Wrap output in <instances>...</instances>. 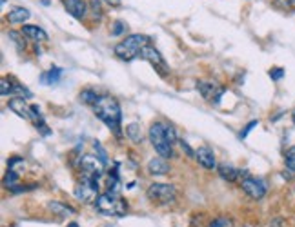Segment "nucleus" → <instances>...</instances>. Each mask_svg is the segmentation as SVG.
I'll return each instance as SVG.
<instances>
[{
	"instance_id": "nucleus-22",
	"label": "nucleus",
	"mask_w": 295,
	"mask_h": 227,
	"mask_svg": "<svg viewBox=\"0 0 295 227\" xmlns=\"http://www.w3.org/2000/svg\"><path fill=\"white\" fill-rule=\"evenodd\" d=\"M99 98H100V96L97 95L93 89H84V91H80V102H84V104L95 106Z\"/></svg>"
},
{
	"instance_id": "nucleus-26",
	"label": "nucleus",
	"mask_w": 295,
	"mask_h": 227,
	"mask_svg": "<svg viewBox=\"0 0 295 227\" xmlns=\"http://www.w3.org/2000/svg\"><path fill=\"white\" fill-rule=\"evenodd\" d=\"M273 6L283 11H295V0H273Z\"/></svg>"
},
{
	"instance_id": "nucleus-30",
	"label": "nucleus",
	"mask_w": 295,
	"mask_h": 227,
	"mask_svg": "<svg viewBox=\"0 0 295 227\" xmlns=\"http://www.w3.org/2000/svg\"><path fill=\"white\" fill-rule=\"evenodd\" d=\"M255 126H259V122H257V120H251V122L248 123L246 128H244L243 131H241V138H246V136H248V133H250L251 129L255 128Z\"/></svg>"
},
{
	"instance_id": "nucleus-19",
	"label": "nucleus",
	"mask_w": 295,
	"mask_h": 227,
	"mask_svg": "<svg viewBox=\"0 0 295 227\" xmlns=\"http://www.w3.org/2000/svg\"><path fill=\"white\" fill-rule=\"evenodd\" d=\"M48 208L51 209L53 213H57L59 216H69V215H75V209L66 205V203H60V202H49Z\"/></svg>"
},
{
	"instance_id": "nucleus-15",
	"label": "nucleus",
	"mask_w": 295,
	"mask_h": 227,
	"mask_svg": "<svg viewBox=\"0 0 295 227\" xmlns=\"http://www.w3.org/2000/svg\"><path fill=\"white\" fill-rule=\"evenodd\" d=\"M22 33H24L28 38L35 40V42H46V40H48V33L42 28H39V26H24Z\"/></svg>"
},
{
	"instance_id": "nucleus-14",
	"label": "nucleus",
	"mask_w": 295,
	"mask_h": 227,
	"mask_svg": "<svg viewBox=\"0 0 295 227\" xmlns=\"http://www.w3.org/2000/svg\"><path fill=\"white\" fill-rule=\"evenodd\" d=\"M148 171L155 176L168 175V173H170V163H168L162 156H159V158H152L150 162H148Z\"/></svg>"
},
{
	"instance_id": "nucleus-5",
	"label": "nucleus",
	"mask_w": 295,
	"mask_h": 227,
	"mask_svg": "<svg viewBox=\"0 0 295 227\" xmlns=\"http://www.w3.org/2000/svg\"><path fill=\"white\" fill-rule=\"evenodd\" d=\"M148 198L152 200L155 203H160V205H166V203H172L175 202L177 198V193H175V188L170 185V183H152L146 191Z\"/></svg>"
},
{
	"instance_id": "nucleus-23",
	"label": "nucleus",
	"mask_w": 295,
	"mask_h": 227,
	"mask_svg": "<svg viewBox=\"0 0 295 227\" xmlns=\"http://www.w3.org/2000/svg\"><path fill=\"white\" fill-rule=\"evenodd\" d=\"M22 35H24L22 31H20V33L19 31H9L8 33V36L11 38V42L16 46V49H19V51H24V49H26V42H24V38H22Z\"/></svg>"
},
{
	"instance_id": "nucleus-7",
	"label": "nucleus",
	"mask_w": 295,
	"mask_h": 227,
	"mask_svg": "<svg viewBox=\"0 0 295 227\" xmlns=\"http://www.w3.org/2000/svg\"><path fill=\"white\" fill-rule=\"evenodd\" d=\"M241 185H243V191L246 193L250 198H253V200L264 198V195H266V191H268L264 180L255 178V176H250V175H248L246 178H243Z\"/></svg>"
},
{
	"instance_id": "nucleus-28",
	"label": "nucleus",
	"mask_w": 295,
	"mask_h": 227,
	"mask_svg": "<svg viewBox=\"0 0 295 227\" xmlns=\"http://www.w3.org/2000/svg\"><path fill=\"white\" fill-rule=\"evenodd\" d=\"M93 146H95V149H97V151H99V155H97V156H99V158L102 160L104 163H108V156H106V151H104L102 146H100L99 142H93Z\"/></svg>"
},
{
	"instance_id": "nucleus-38",
	"label": "nucleus",
	"mask_w": 295,
	"mask_h": 227,
	"mask_svg": "<svg viewBox=\"0 0 295 227\" xmlns=\"http://www.w3.org/2000/svg\"><path fill=\"white\" fill-rule=\"evenodd\" d=\"M291 120H293V123H295V111L291 113Z\"/></svg>"
},
{
	"instance_id": "nucleus-16",
	"label": "nucleus",
	"mask_w": 295,
	"mask_h": 227,
	"mask_svg": "<svg viewBox=\"0 0 295 227\" xmlns=\"http://www.w3.org/2000/svg\"><path fill=\"white\" fill-rule=\"evenodd\" d=\"M217 171H219L220 178L226 180V182H235V180L239 178L241 175H243L239 169H235L233 166H228V163H220Z\"/></svg>"
},
{
	"instance_id": "nucleus-35",
	"label": "nucleus",
	"mask_w": 295,
	"mask_h": 227,
	"mask_svg": "<svg viewBox=\"0 0 295 227\" xmlns=\"http://www.w3.org/2000/svg\"><path fill=\"white\" fill-rule=\"evenodd\" d=\"M104 2H106L108 6H112V8H119L122 0H104Z\"/></svg>"
},
{
	"instance_id": "nucleus-13",
	"label": "nucleus",
	"mask_w": 295,
	"mask_h": 227,
	"mask_svg": "<svg viewBox=\"0 0 295 227\" xmlns=\"http://www.w3.org/2000/svg\"><path fill=\"white\" fill-rule=\"evenodd\" d=\"M197 89L200 91V95L204 96L206 100H210L212 96H215V104L220 100V96H223L224 89L223 88H217V84H213V82H199L197 84Z\"/></svg>"
},
{
	"instance_id": "nucleus-25",
	"label": "nucleus",
	"mask_w": 295,
	"mask_h": 227,
	"mask_svg": "<svg viewBox=\"0 0 295 227\" xmlns=\"http://www.w3.org/2000/svg\"><path fill=\"white\" fill-rule=\"evenodd\" d=\"M284 163H286V168L290 169L291 173H295V146H291V148L286 151V155H284Z\"/></svg>"
},
{
	"instance_id": "nucleus-18",
	"label": "nucleus",
	"mask_w": 295,
	"mask_h": 227,
	"mask_svg": "<svg viewBox=\"0 0 295 227\" xmlns=\"http://www.w3.org/2000/svg\"><path fill=\"white\" fill-rule=\"evenodd\" d=\"M60 76H62V69H60V68H51L49 71L42 73L40 80H42V84H57V82L60 80Z\"/></svg>"
},
{
	"instance_id": "nucleus-4",
	"label": "nucleus",
	"mask_w": 295,
	"mask_h": 227,
	"mask_svg": "<svg viewBox=\"0 0 295 227\" xmlns=\"http://www.w3.org/2000/svg\"><path fill=\"white\" fill-rule=\"evenodd\" d=\"M150 140H152V146L155 148V151L159 153L162 158H172L173 155V149H172V143L168 142L166 138V126L160 122L152 123L150 128Z\"/></svg>"
},
{
	"instance_id": "nucleus-29",
	"label": "nucleus",
	"mask_w": 295,
	"mask_h": 227,
	"mask_svg": "<svg viewBox=\"0 0 295 227\" xmlns=\"http://www.w3.org/2000/svg\"><path fill=\"white\" fill-rule=\"evenodd\" d=\"M89 6H91V11L95 13L97 16H102V9H100V0H89Z\"/></svg>"
},
{
	"instance_id": "nucleus-37",
	"label": "nucleus",
	"mask_w": 295,
	"mask_h": 227,
	"mask_svg": "<svg viewBox=\"0 0 295 227\" xmlns=\"http://www.w3.org/2000/svg\"><path fill=\"white\" fill-rule=\"evenodd\" d=\"M68 227H79V223H77V222H71V223H68Z\"/></svg>"
},
{
	"instance_id": "nucleus-21",
	"label": "nucleus",
	"mask_w": 295,
	"mask_h": 227,
	"mask_svg": "<svg viewBox=\"0 0 295 227\" xmlns=\"http://www.w3.org/2000/svg\"><path fill=\"white\" fill-rule=\"evenodd\" d=\"M19 183H20L19 175H16V173L13 171V169H9V171L6 173V176H4V185H6L8 189H13V191H19V188H16Z\"/></svg>"
},
{
	"instance_id": "nucleus-31",
	"label": "nucleus",
	"mask_w": 295,
	"mask_h": 227,
	"mask_svg": "<svg viewBox=\"0 0 295 227\" xmlns=\"http://www.w3.org/2000/svg\"><path fill=\"white\" fill-rule=\"evenodd\" d=\"M124 29H126V26H124L122 22H115V24H113V28H112V35H115V36L122 35Z\"/></svg>"
},
{
	"instance_id": "nucleus-24",
	"label": "nucleus",
	"mask_w": 295,
	"mask_h": 227,
	"mask_svg": "<svg viewBox=\"0 0 295 227\" xmlns=\"http://www.w3.org/2000/svg\"><path fill=\"white\" fill-rule=\"evenodd\" d=\"M13 89H15V82H11L9 78H2V80H0V95H2V96L11 95Z\"/></svg>"
},
{
	"instance_id": "nucleus-2",
	"label": "nucleus",
	"mask_w": 295,
	"mask_h": 227,
	"mask_svg": "<svg viewBox=\"0 0 295 227\" xmlns=\"http://www.w3.org/2000/svg\"><path fill=\"white\" fill-rule=\"evenodd\" d=\"M146 46H150V36L130 35V36H126L122 42H119L113 51H115V55L119 56L120 60L130 62V60L140 56V53H142V49L146 48Z\"/></svg>"
},
{
	"instance_id": "nucleus-3",
	"label": "nucleus",
	"mask_w": 295,
	"mask_h": 227,
	"mask_svg": "<svg viewBox=\"0 0 295 227\" xmlns=\"http://www.w3.org/2000/svg\"><path fill=\"white\" fill-rule=\"evenodd\" d=\"M95 209L104 216H124L128 213V203L115 193H102L95 200Z\"/></svg>"
},
{
	"instance_id": "nucleus-34",
	"label": "nucleus",
	"mask_w": 295,
	"mask_h": 227,
	"mask_svg": "<svg viewBox=\"0 0 295 227\" xmlns=\"http://www.w3.org/2000/svg\"><path fill=\"white\" fill-rule=\"evenodd\" d=\"M180 148H182V151L188 153V156H195V151H193V149L190 148V146H188V143L184 142V140H180Z\"/></svg>"
},
{
	"instance_id": "nucleus-20",
	"label": "nucleus",
	"mask_w": 295,
	"mask_h": 227,
	"mask_svg": "<svg viewBox=\"0 0 295 227\" xmlns=\"http://www.w3.org/2000/svg\"><path fill=\"white\" fill-rule=\"evenodd\" d=\"M126 135H128V138L132 140V142L139 143L142 142V131H140V126L139 123H130L128 128H126Z\"/></svg>"
},
{
	"instance_id": "nucleus-6",
	"label": "nucleus",
	"mask_w": 295,
	"mask_h": 227,
	"mask_svg": "<svg viewBox=\"0 0 295 227\" xmlns=\"http://www.w3.org/2000/svg\"><path fill=\"white\" fill-rule=\"evenodd\" d=\"M97 182H99L97 178H89V176H86L82 182L77 183L75 196L84 203H89V202H93V200H97L99 198V183Z\"/></svg>"
},
{
	"instance_id": "nucleus-33",
	"label": "nucleus",
	"mask_w": 295,
	"mask_h": 227,
	"mask_svg": "<svg viewBox=\"0 0 295 227\" xmlns=\"http://www.w3.org/2000/svg\"><path fill=\"white\" fill-rule=\"evenodd\" d=\"M230 225V220H226V218H217L213 223H210L208 227H228Z\"/></svg>"
},
{
	"instance_id": "nucleus-36",
	"label": "nucleus",
	"mask_w": 295,
	"mask_h": 227,
	"mask_svg": "<svg viewBox=\"0 0 295 227\" xmlns=\"http://www.w3.org/2000/svg\"><path fill=\"white\" fill-rule=\"evenodd\" d=\"M270 227H283V218H275L270 222Z\"/></svg>"
},
{
	"instance_id": "nucleus-9",
	"label": "nucleus",
	"mask_w": 295,
	"mask_h": 227,
	"mask_svg": "<svg viewBox=\"0 0 295 227\" xmlns=\"http://www.w3.org/2000/svg\"><path fill=\"white\" fill-rule=\"evenodd\" d=\"M140 58H144V60H148L150 64L153 66V68L157 69V71L160 73V75H166V62H164V58L160 56V53L157 51L153 46H146V48L142 49V53H140Z\"/></svg>"
},
{
	"instance_id": "nucleus-32",
	"label": "nucleus",
	"mask_w": 295,
	"mask_h": 227,
	"mask_svg": "<svg viewBox=\"0 0 295 227\" xmlns=\"http://www.w3.org/2000/svg\"><path fill=\"white\" fill-rule=\"evenodd\" d=\"M270 76L271 80H281L284 76V69L283 68H275V69H271L270 71Z\"/></svg>"
},
{
	"instance_id": "nucleus-27",
	"label": "nucleus",
	"mask_w": 295,
	"mask_h": 227,
	"mask_svg": "<svg viewBox=\"0 0 295 227\" xmlns=\"http://www.w3.org/2000/svg\"><path fill=\"white\" fill-rule=\"evenodd\" d=\"M166 138H168V142H170V143H175L177 140H179V138H177V131L172 128V126H166Z\"/></svg>"
},
{
	"instance_id": "nucleus-10",
	"label": "nucleus",
	"mask_w": 295,
	"mask_h": 227,
	"mask_svg": "<svg viewBox=\"0 0 295 227\" xmlns=\"http://www.w3.org/2000/svg\"><path fill=\"white\" fill-rule=\"evenodd\" d=\"M8 108L11 109L13 113H16V115L20 116V118H24V120H36L35 113H33V108H29L28 104L24 102V98H11L9 100V104Z\"/></svg>"
},
{
	"instance_id": "nucleus-12",
	"label": "nucleus",
	"mask_w": 295,
	"mask_h": 227,
	"mask_svg": "<svg viewBox=\"0 0 295 227\" xmlns=\"http://www.w3.org/2000/svg\"><path fill=\"white\" fill-rule=\"evenodd\" d=\"M66 11L69 13L71 16H75L77 20H82L88 13V4L86 0H62Z\"/></svg>"
},
{
	"instance_id": "nucleus-1",
	"label": "nucleus",
	"mask_w": 295,
	"mask_h": 227,
	"mask_svg": "<svg viewBox=\"0 0 295 227\" xmlns=\"http://www.w3.org/2000/svg\"><path fill=\"white\" fill-rule=\"evenodd\" d=\"M93 113L99 116L109 129L119 133L120 129V120H122V113H120V104L113 96H100L97 100V104L93 106Z\"/></svg>"
},
{
	"instance_id": "nucleus-8",
	"label": "nucleus",
	"mask_w": 295,
	"mask_h": 227,
	"mask_svg": "<svg viewBox=\"0 0 295 227\" xmlns=\"http://www.w3.org/2000/svg\"><path fill=\"white\" fill-rule=\"evenodd\" d=\"M104 166H106V163L97 155H84L82 158H80V168H82V171L86 173V176H89V178L99 180V176L104 173Z\"/></svg>"
},
{
	"instance_id": "nucleus-17",
	"label": "nucleus",
	"mask_w": 295,
	"mask_h": 227,
	"mask_svg": "<svg viewBox=\"0 0 295 227\" xmlns=\"http://www.w3.org/2000/svg\"><path fill=\"white\" fill-rule=\"evenodd\" d=\"M28 18H29V11L26 8H15V9H11L8 15L9 24H24Z\"/></svg>"
},
{
	"instance_id": "nucleus-11",
	"label": "nucleus",
	"mask_w": 295,
	"mask_h": 227,
	"mask_svg": "<svg viewBox=\"0 0 295 227\" xmlns=\"http://www.w3.org/2000/svg\"><path fill=\"white\" fill-rule=\"evenodd\" d=\"M195 158H197V162H199L204 169H215L217 168L215 153L208 148V146H202V148L197 149V151H195Z\"/></svg>"
}]
</instances>
